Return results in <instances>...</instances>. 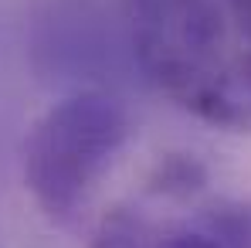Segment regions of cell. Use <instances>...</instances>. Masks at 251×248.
Instances as JSON below:
<instances>
[{"instance_id": "obj_1", "label": "cell", "mask_w": 251, "mask_h": 248, "mask_svg": "<svg viewBox=\"0 0 251 248\" xmlns=\"http://www.w3.org/2000/svg\"><path fill=\"white\" fill-rule=\"evenodd\" d=\"M123 3L150 82L204 123L251 129V0Z\"/></svg>"}, {"instance_id": "obj_2", "label": "cell", "mask_w": 251, "mask_h": 248, "mask_svg": "<svg viewBox=\"0 0 251 248\" xmlns=\"http://www.w3.org/2000/svg\"><path fill=\"white\" fill-rule=\"evenodd\" d=\"M129 136L132 119L126 106L105 92H78L54 102L31 126L21 153L34 204L58 224L75 221Z\"/></svg>"}, {"instance_id": "obj_3", "label": "cell", "mask_w": 251, "mask_h": 248, "mask_svg": "<svg viewBox=\"0 0 251 248\" xmlns=\"http://www.w3.org/2000/svg\"><path fill=\"white\" fill-rule=\"evenodd\" d=\"M214 238L217 248H251V204H214Z\"/></svg>"}]
</instances>
